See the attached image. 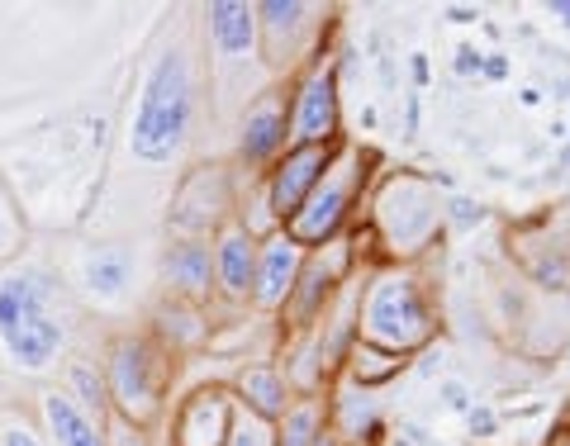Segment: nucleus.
Instances as JSON below:
<instances>
[{
    "instance_id": "a878e982",
    "label": "nucleus",
    "mask_w": 570,
    "mask_h": 446,
    "mask_svg": "<svg viewBox=\"0 0 570 446\" xmlns=\"http://www.w3.org/2000/svg\"><path fill=\"white\" fill-rule=\"evenodd\" d=\"M224 446H276V423L247 414V408L238 404V408H234V427H228Z\"/></svg>"
},
{
    "instance_id": "7ed1b4c3",
    "label": "nucleus",
    "mask_w": 570,
    "mask_h": 446,
    "mask_svg": "<svg viewBox=\"0 0 570 446\" xmlns=\"http://www.w3.org/2000/svg\"><path fill=\"white\" fill-rule=\"evenodd\" d=\"M356 337L371 347H385L414 361L419 351L433 347L438 337V309L428 295V280L419 266H371L356 295Z\"/></svg>"
},
{
    "instance_id": "a211bd4d",
    "label": "nucleus",
    "mask_w": 570,
    "mask_h": 446,
    "mask_svg": "<svg viewBox=\"0 0 570 446\" xmlns=\"http://www.w3.org/2000/svg\"><path fill=\"white\" fill-rule=\"evenodd\" d=\"M39 427H43L48 446H110L105 423L86 414L62 385H48L39 395Z\"/></svg>"
},
{
    "instance_id": "393cba45",
    "label": "nucleus",
    "mask_w": 570,
    "mask_h": 446,
    "mask_svg": "<svg viewBox=\"0 0 570 446\" xmlns=\"http://www.w3.org/2000/svg\"><path fill=\"white\" fill-rule=\"evenodd\" d=\"M324 427H328V404H324V395L295 399L291 408H285V418L276 423V446H314Z\"/></svg>"
},
{
    "instance_id": "f03ea898",
    "label": "nucleus",
    "mask_w": 570,
    "mask_h": 446,
    "mask_svg": "<svg viewBox=\"0 0 570 446\" xmlns=\"http://www.w3.org/2000/svg\"><path fill=\"white\" fill-rule=\"evenodd\" d=\"M195 110H200V91H195V62L186 43H171L153 58L148 77L129 119V157L142 167H167L186 152L195 133Z\"/></svg>"
},
{
    "instance_id": "c85d7f7f",
    "label": "nucleus",
    "mask_w": 570,
    "mask_h": 446,
    "mask_svg": "<svg viewBox=\"0 0 570 446\" xmlns=\"http://www.w3.org/2000/svg\"><path fill=\"white\" fill-rule=\"evenodd\" d=\"M105 437H110V446H153L148 427H134L124 418H105Z\"/></svg>"
},
{
    "instance_id": "c756f323",
    "label": "nucleus",
    "mask_w": 570,
    "mask_h": 446,
    "mask_svg": "<svg viewBox=\"0 0 570 446\" xmlns=\"http://www.w3.org/2000/svg\"><path fill=\"white\" fill-rule=\"evenodd\" d=\"M442 214H448V224H461V228H471L485 219V205L480 200H466V195H452L448 205H442Z\"/></svg>"
},
{
    "instance_id": "5701e85b",
    "label": "nucleus",
    "mask_w": 570,
    "mask_h": 446,
    "mask_svg": "<svg viewBox=\"0 0 570 446\" xmlns=\"http://www.w3.org/2000/svg\"><path fill=\"white\" fill-rule=\"evenodd\" d=\"M404 366H409V356H395V351H385V347H371L356 337L352 351L343 356V385H356V389H385L390 380H400L404 376Z\"/></svg>"
},
{
    "instance_id": "f257e3e1",
    "label": "nucleus",
    "mask_w": 570,
    "mask_h": 446,
    "mask_svg": "<svg viewBox=\"0 0 570 446\" xmlns=\"http://www.w3.org/2000/svg\"><path fill=\"white\" fill-rule=\"evenodd\" d=\"M0 351L20 376H48L67 351L58 276L43 261H20L0 271Z\"/></svg>"
},
{
    "instance_id": "bb28decb",
    "label": "nucleus",
    "mask_w": 570,
    "mask_h": 446,
    "mask_svg": "<svg viewBox=\"0 0 570 446\" xmlns=\"http://www.w3.org/2000/svg\"><path fill=\"white\" fill-rule=\"evenodd\" d=\"M20 247H24V219H20V209H14L10 190L0 186V261H10Z\"/></svg>"
},
{
    "instance_id": "cd10ccee",
    "label": "nucleus",
    "mask_w": 570,
    "mask_h": 446,
    "mask_svg": "<svg viewBox=\"0 0 570 446\" xmlns=\"http://www.w3.org/2000/svg\"><path fill=\"white\" fill-rule=\"evenodd\" d=\"M0 446H48V437L24 414H0Z\"/></svg>"
},
{
    "instance_id": "7c9ffc66",
    "label": "nucleus",
    "mask_w": 570,
    "mask_h": 446,
    "mask_svg": "<svg viewBox=\"0 0 570 446\" xmlns=\"http://www.w3.org/2000/svg\"><path fill=\"white\" fill-rule=\"evenodd\" d=\"M466 433H471L475 442H490V437L499 433V414H494L490 404H475L471 414H466Z\"/></svg>"
},
{
    "instance_id": "b1692460",
    "label": "nucleus",
    "mask_w": 570,
    "mask_h": 446,
    "mask_svg": "<svg viewBox=\"0 0 570 446\" xmlns=\"http://www.w3.org/2000/svg\"><path fill=\"white\" fill-rule=\"evenodd\" d=\"M62 389L71 399H77L91 418H110V389H105V370L96 361H86V356H71L67 370H62Z\"/></svg>"
},
{
    "instance_id": "c9c22d12",
    "label": "nucleus",
    "mask_w": 570,
    "mask_h": 446,
    "mask_svg": "<svg viewBox=\"0 0 570 446\" xmlns=\"http://www.w3.org/2000/svg\"><path fill=\"white\" fill-rule=\"evenodd\" d=\"M519 105H523V110H538V105H542V91H538V86H523V91H519Z\"/></svg>"
},
{
    "instance_id": "6e6552de",
    "label": "nucleus",
    "mask_w": 570,
    "mask_h": 446,
    "mask_svg": "<svg viewBox=\"0 0 570 446\" xmlns=\"http://www.w3.org/2000/svg\"><path fill=\"white\" fill-rule=\"evenodd\" d=\"M362 271V247H356V234H343L333 238L324 247H314V252H305V266H299V280L291 299H285L281 309V333H309L318 318H324V309L333 305L337 295H343V285Z\"/></svg>"
},
{
    "instance_id": "f3484780",
    "label": "nucleus",
    "mask_w": 570,
    "mask_h": 446,
    "mask_svg": "<svg viewBox=\"0 0 570 446\" xmlns=\"http://www.w3.org/2000/svg\"><path fill=\"white\" fill-rule=\"evenodd\" d=\"M163 285L171 299L186 305H209L214 299V252L209 238H171L163 252Z\"/></svg>"
},
{
    "instance_id": "1a4fd4ad",
    "label": "nucleus",
    "mask_w": 570,
    "mask_h": 446,
    "mask_svg": "<svg viewBox=\"0 0 570 446\" xmlns=\"http://www.w3.org/2000/svg\"><path fill=\"white\" fill-rule=\"evenodd\" d=\"M328 10L309 0H257V58L272 71H299L324 48Z\"/></svg>"
},
{
    "instance_id": "4c0bfd02",
    "label": "nucleus",
    "mask_w": 570,
    "mask_h": 446,
    "mask_svg": "<svg viewBox=\"0 0 570 446\" xmlns=\"http://www.w3.org/2000/svg\"><path fill=\"white\" fill-rule=\"evenodd\" d=\"M551 446H570V423L557 427V437H551Z\"/></svg>"
},
{
    "instance_id": "aec40b11",
    "label": "nucleus",
    "mask_w": 570,
    "mask_h": 446,
    "mask_svg": "<svg viewBox=\"0 0 570 446\" xmlns=\"http://www.w3.org/2000/svg\"><path fill=\"white\" fill-rule=\"evenodd\" d=\"M228 389H234V399L247 408V414H257L266 423H281L285 408L295 404V389H291V380H285V370L276 361H247V366H238V376L228 380Z\"/></svg>"
},
{
    "instance_id": "423d86ee",
    "label": "nucleus",
    "mask_w": 570,
    "mask_h": 446,
    "mask_svg": "<svg viewBox=\"0 0 570 446\" xmlns=\"http://www.w3.org/2000/svg\"><path fill=\"white\" fill-rule=\"evenodd\" d=\"M176 356L163 351L148 333H119L105 347V389H110V418L148 427L167 414V389L176 376Z\"/></svg>"
},
{
    "instance_id": "20e7f679",
    "label": "nucleus",
    "mask_w": 570,
    "mask_h": 446,
    "mask_svg": "<svg viewBox=\"0 0 570 446\" xmlns=\"http://www.w3.org/2000/svg\"><path fill=\"white\" fill-rule=\"evenodd\" d=\"M448 214L438 181L423 171H385L366 195V238L381 247L390 266H419L438 247Z\"/></svg>"
},
{
    "instance_id": "e433bc0d",
    "label": "nucleus",
    "mask_w": 570,
    "mask_h": 446,
    "mask_svg": "<svg viewBox=\"0 0 570 446\" xmlns=\"http://www.w3.org/2000/svg\"><path fill=\"white\" fill-rule=\"evenodd\" d=\"M452 20L456 24H471V20H480V10H452Z\"/></svg>"
},
{
    "instance_id": "f704fd0d",
    "label": "nucleus",
    "mask_w": 570,
    "mask_h": 446,
    "mask_svg": "<svg viewBox=\"0 0 570 446\" xmlns=\"http://www.w3.org/2000/svg\"><path fill=\"white\" fill-rule=\"evenodd\" d=\"M547 14L557 20L561 29H570V0H547Z\"/></svg>"
},
{
    "instance_id": "2eb2a0df",
    "label": "nucleus",
    "mask_w": 570,
    "mask_h": 446,
    "mask_svg": "<svg viewBox=\"0 0 570 446\" xmlns=\"http://www.w3.org/2000/svg\"><path fill=\"white\" fill-rule=\"evenodd\" d=\"M234 408L238 399L228 385H195L171 414V446H224Z\"/></svg>"
},
{
    "instance_id": "2f4dec72",
    "label": "nucleus",
    "mask_w": 570,
    "mask_h": 446,
    "mask_svg": "<svg viewBox=\"0 0 570 446\" xmlns=\"http://www.w3.org/2000/svg\"><path fill=\"white\" fill-rule=\"evenodd\" d=\"M438 395H442V408H448V414H471V408H475L471 389L461 385V380H442V385H438Z\"/></svg>"
},
{
    "instance_id": "39448f33",
    "label": "nucleus",
    "mask_w": 570,
    "mask_h": 446,
    "mask_svg": "<svg viewBox=\"0 0 570 446\" xmlns=\"http://www.w3.org/2000/svg\"><path fill=\"white\" fill-rule=\"evenodd\" d=\"M371 186H376V152L343 133L333 148V162L318 176V186L305 195V205L285 219V234L299 247H309V252L333 238H343L356 219V205L371 195Z\"/></svg>"
},
{
    "instance_id": "0eeeda50",
    "label": "nucleus",
    "mask_w": 570,
    "mask_h": 446,
    "mask_svg": "<svg viewBox=\"0 0 570 446\" xmlns=\"http://www.w3.org/2000/svg\"><path fill=\"white\" fill-rule=\"evenodd\" d=\"M285 119H291V148L343 138V62L337 52L318 48L285 86Z\"/></svg>"
},
{
    "instance_id": "4be33fe9",
    "label": "nucleus",
    "mask_w": 570,
    "mask_h": 446,
    "mask_svg": "<svg viewBox=\"0 0 570 446\" xmlns=\"http://www.w3.org/2000/svg\"><path fill=\"white\" fill-rule=\"evenodd\" d=\"M148 337L163 351H171V356H181V351H190V347H200L205 337H209V314H205V305H186V299H163V305L153 309V328H148Z\"/></svg>"
},
{
    "instance_id": "dca6fc26",
    "label": "nucleus",
    "mask_w": 570,
    "mask_h": 446,
    "mask_svg": "<svg viewBox=\"0 0 570 446\" xmlns=\"http://www.w3.org/2000/svg\"><path fill=\"white\" fill-rule=\"evenodd\" d=\"M214 252V299L224 305H247L253 299V266H257V238L238 219H228L209 238Z\"/></svg>"
},
{
    "instance_id": "412c9836",
    "label": "nucleus",
    "mask_w": 570,
    "mask_h": 446,
    "mask_svg": "<svg viewBox=\"0 0 570 446\" xmlns=\"http://www.w3.org/2000/svg\"><path fill=\"white\" fill-rule=\"evenodd\" d=\"M134 285V252L119 242H105V247H91L81 257V290L96 299V305H115V299L129 295Z\"/></svg>"
},
{
    "instance_id": "6ab92c4d",
    "label": "nucleus",
    "mask_w": 570,
    "mask_h": 446,
    "mask_svg": "<svg viewBox=\"0 0 570 446\" xmlns=\"http://www.w3.org/2000/svg\"><path fill=\"white\" fill-rule=\"evenodd\" d=\"M328 404V433L343 442V446H376L385 433V418H381V399L371 389H356V385H337Z\"/></svg>"
},
{
    "instance_id": "4468645a",
    "label": "nucleus",
    "mask_w": 570,
    "mask_h": 446,
    "mask_svg": "<svg viewBox=\"0 0 570 446\" xmlns=\"http://www.w3.org/2000/svg\"><path fill=\"white\" fill-rule=\"evenodd\" d=\"M305 252L309 247H299L285 228L276 234L257 238V266H253V305L257 314H281L285 299H291L295 280H299V266H305Z\"/></svg>"
},
{
    "instance_id": "72a5a7b5",
    "label": "nucleus",
    "mask_w": 570,
    "mask_h": 446,
    "mask_svg": "<svg viewBox=\"0 0 570 446\" xmlns=\"http://www.w3.org/2000/svg\"><path fill=\"white\" fill-rule=\"evenodd\" d=\"M480 77H490V81H504L509 77V62H504V52H485V71Z\"/></svg>"
},
{
    "instance_id": "ddd939ff",
    "label": "nucleus",
    "mask_w": 570,
    "mask_h": 446,
    "mask_svg": "<svg viewBox=\"0 0 570 446\" xmlns=\"http://www.w3.org/2000/svg\"><path fill=\"white\" fill-rule=\"evenodd\" d=\"M333 148L337 142H314V148H285L281 162L262 176V195L266 205H272L276 224L285 228V219L305 205V195L318 186V176H324V167L333 162Z\"/></svg>"
},
{
    "instance_id": "f8f14e48",
    "label": "nucleus",
    "mask_w": 570,
    "mask_h": 446,
    "mask_svg": "<svg viewBox=\"0 0 570 446\" xmlns=\"http://www.w3.org/2000/svg\"><path fill=\"white\" fill-rule=\"evenodd\" d=\"M205 39L214 58V77L243 71L257 58V0H214L205 6Z\"/></svg>"
},
{
    "instance_id": "58836bf2",
    "label": "nucleus",
    "mask_w": 570,
    "mask_h": 446,
    "mask_svg": "<svg viewBox=\"0 0 570 446\" xmlns=\"http://www.w3.org/2000/svg\"><path fill=\"white\" fill-rule=\"evenodd\" d=\"M314 446H343V442H337V437L328 433V427H324V433H318V442H314Z\"/></svg>"
},
{
    "instance_id": "473e14b6",
    "label": "nucleus",
    "mask_w": 570,
    "mask_h": 446,
    "mask_svg": "<svg viewBox=\"0 0 570 446\" xmlns=\"http://www.w3.org/2000/svg\"><path fill=\"white\" fill-rule=\"evenodd\" d=\"M452 67H456V77H480V71H485V52L471 48V43H461Z\"/></svg>"
},
{
    "instance_id": "9d476101",
    "label": "nucleus",
    "mask_w": 570,
    "mask_h": 446,
    "mask_svg": "<svg viewBox=\"0 0 570 446\" xmlns=\"http://www.w3.org/2000/svg\"><path fill=\"white\" fill-rule=\"evenodd\" d=\"M291 148V119H285V86H266L257 100H247L238 119V167L262 181L266 171L281 162V152Z\"/></svg>"
},
{
    "instance_id": "9b49d317",
    "label": "nucleus",
    "mask_w": 570,
    "mask_h": 446,
    "mask_svg": "<svg viewBox=\"0 0 570 446\" xmlns=\"http://www.w3.org/2000/svg\"><path fill=\"white\" fill-rule=\"evenodd\" d=\"M234 181L224 167H195L171 205V234L176 238H214L234 219Z\"/></svg>"
}]
</instances>
